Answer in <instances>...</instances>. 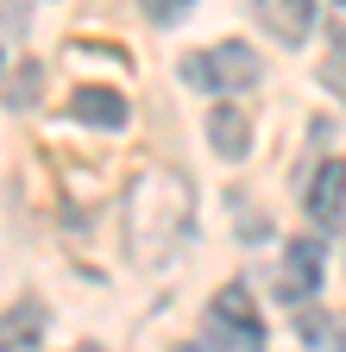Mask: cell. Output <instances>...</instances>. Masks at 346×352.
<instances>
[{
	"label": "cell",
	"instance_id": "obj_1",
	"mask_svg": "<svg viewBox=\"0 0 346 352\" xmlns=\"http://www.w3.org/2000/svg\"><path fill=\"white\" fill-rule=\"evenodd\" d=\"M195 227V195L177 170H151L145 183L126 195V245L139 264H164L177 258V245Z\"/></svg>",
	"mask_w": 346,
	"mask_h": 352
},
{
	"label": "cell",
	"instance_id": "obj_2",
	"mask_svg": "<svg viewBox=\"0 0 346 352\" xmlns=\"http://www.w3.org/2000/svg\"><path fill=\"white\" fill-rule=\"evenodd\" d=\"M202 340L221 346V352H265V321H258V308L246 289H221L208 302V321H202Z\"/></svg>",
	"mask_w": 346,
	"mask_h": 352
},
{
	"label": "cell",
	"instance_id": "obj_3",
	"mask_svg": "<svg viewBox=\"0 0 346 352\" xmlns=\"http://www.w3.org/2000/svg\"><path fill=\"white\" fill-rule=\"evenodd\" d=\"M183 76L195 88H208V95H239V88L258 82V57L246 51V44H208L202 57L183 63Z\"/></svg>",
	"mask_w": 346,
	"mask_h": 352
},
{
	"label": "cell",
	"instance_id": "obj_4",
	"mask_svg": "<svg viewBox=\"0 0 346 352\" xmlns=\"http://www.w3.org/2000/svg\"><path fill=\"white\" fill-rule=\"evenodd\" d=\"M309 220L315 227H340L346 220V157H327L315 176H309Z\"/></svg>",
	"mask_w": 346,
	"mask_h": 352
},
{
	"label": "cell",
	"instance_id": "obj_5",
	"mask_svg": "<svg viewBox=\"0 0 346 352\" xmlns=\"http://www.w3.org/2000/svg\"><path fill=\"white\" fill-rule=\"evenodd\" d=\"M252 13H258V25H265L271 38L302 44L309 25H315V0H252Z\"/></svg>",
	"mask_w": 346,
	"mask_h": 352
},
{
	"label": "cell",
	"instance_id": "obj_6",
	"mask_svg": "<svg viewBox=\"0 0 346 352\" xmlns=\"http://www.w3.org/2000/svg\"><path fill=\"white\" fill-rule=\"evenodd\" d=\"M69 113L82 120V126H101V132H120L126 126V95H113V88H76L69 95Z\"/></svg>",
	"mask_w": 346,
	"mask_h": 352
},
{
	"label": "cell",
	"instance_id": "obj_7",
	"mask_svg": "<svg viewBox=\"0 0 346 352\" xmlns=\"http://www.w3.org/2000/svg\"><path fill=\"white\" fill-rule=\"evenodd\" d=\"M208 145L221 151V157H246V145H252V120L233 107V101H221L208 113Z\"/></svg>",
	"mask_w": 346,
	"mask_h": 352
},
{
	"label": "cell",
	"instance_id": "obj_8",
	"mask_svg": "<svg viewBox=\"0 0 346 352\" xmlns=\"http://www.w3.org/2000/svg\"><path fill=\"white\" fill-rule=\"evenodd\" d=\"M283 283H290V302H296V296H315V283H321V252H315V239H296V245H290Z\"/></svg>",
	"mask_w": 346,
	"mask_h": 352
},
{
	"label": "cell",
	"instance_id": "obj_9",
	"mask_svg": "<svg viewBox=\"0 0 346 352\" xmlns=\"http://www.w3.org/2000/svg\"><path fill=\"white\" fill-rule=\"evenodd\" d=\"M296 327L315 340V352H346V327H334L321 308H302V315H296Z\"/></svg>",
	"mask_w": 346,
	"mask_h": 352
},
{
	"label": "cell",
	"instance_id": "obj_10",
	"mask_svg": "<svg viewBox=\"0 0 346 352\" xmlns=\"http://www.w3.org/2000/svg\"><path fill=\"white\" fill-rule=\"evenodd\" d=\"M139 7H145V19H158V25H177L195 0H139Z\"/></svg>",
	"mask_w": 346,
	"mask_h": 352
},
{
	"label": "cell",
	"instance_id": "obj_11",
	"mask_svg": "<svg viewBox=\"0 0 346 352\" xmlns=\"http://www.w3.org/2000/svg\"><path fill=\"white\" fill-rule=\"evenodd\" d=\"M321 76H327L334 88H346V25H340V38H334V57L321 63Z\"/></svg>",
	"mask_w": 346,
	"mask_h": 352
},
{
	"label": "cell",
	"instance_id": "obj_12",
	"mask_svg": "<svg viewBox=\"0 0 346 352\" xmlns=\"http://www.w3.org/2000/svg\"><path fill=\"white\" fill-rule=\"evenodd\" d=\"M177 352H202V346H177Z\"/></svg>",
	"mask_w": 346,
	"mask_h": 352
},
{
	"label": "cell",
	"instance_id": "obj_13",
	"mask_svg": "<svg viewBox=\"0 0 346 352\" xmlns=\"http://www.w3.org/2000/svg\"><path fill=\"white\" fill-rule=\"evenodd\" d=\"M334 7H340V13H346V0H334Z\"/></svg>",
	"mask_w": 346,
	"mask_h": 352
},
{
	"label": "cell",
	"instance_id": "obj_14",
	"mask_svg": "<svg viewBox=\"0 0 346 352\" xmlns=\"http://www.w3.org/2000/svg\"><path fill=\"white\" fill-rule=\"evenodd\" d=\"M82 352H95V346H82Z\"/></svg>",
	"mask_w": 346,
	"mask_h": 352
}]
</instances>
